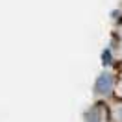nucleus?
Masks as SVG:
<instances>
[{"mask_svg": "<svg viewBox=\"0 0 122 122\" xmlns=\"http://www.w3.org/2000/svg\"><path fill=\"white\" fill-rule=\"evenodd\" d=\"M107 81H109V76H107V74H102V78H100V85L96 87V89H98L100 92H106L107 89H109V83H107Z\"/></svg>", "mask_w": 122, "mask_h": 122, "instance_id": "obj_1", "label": "nucleus"}]
</instances>
